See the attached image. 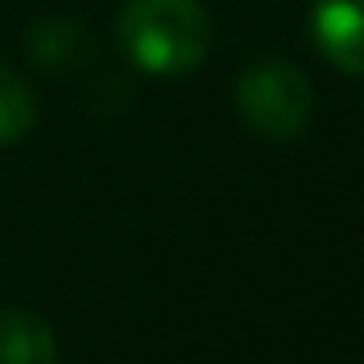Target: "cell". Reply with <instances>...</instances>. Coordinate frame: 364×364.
<instances>
[{"mask_svg": "<svg viewBox=\"0 0 364 364\" xmlns=\"http://www.w3.org/2000/svg\"><path fill=\"white\" fill-rule=\"evenodd\" d=\"M28 59L32 67H40L51 79H71L75 71H82L95 51V40H90L87 24L71 16H43L28 28Z\"/></svg>", "mask_w": 364, "mask_h": 364, "instance_id": "277c9868", "label": "cell"}, {"mask_svg": "<svg viewBox=\"0 0 364 364\" xmlns=\"http://www.w3.org/2000/svg\"><path fill=\"white\" fill-rule=\"evenodd\" d=\"M118 48L149 79H181L212 51L204 0H126L114 20Z\"/></svg>", "mask_w": 364, "mask_h": 364, "instance_id": "6da1fadb", "label": "cell"}, {"mask_svg": "<svg viewBox=\"0 0 364 364\" xmlns=\"http://www.w3.org/2000/svg\"><path fill=\"white\" fill-rule=\"evenodd\" d=\"M235 110L262 141H294L314 118V82L298 63L267 59L239 75Z\"/></svg>", "mask_w": 364, "mask_h": 364, "instance_id": "7a4b0ae2", "label": "cell"}, {"mask_svg": "<svg viewBox=\"0 0 364 364\" xmlns=\"http://www.w3.org/2000/svg\"><path fill=\"white\" fill-rule=\"evenodd\" d=\"M40 122V102L32 87L20 79L12 67L0 63V149L20 145Z\"/></svg>", "mask_w": 364, "mask_h": 364, "instance_id": "8992f818", "label": "cell"}, {"mask_svg": "<svg viewBox=\"0 0 364 364\" xmlns=\"http://www.w3.org/2000/svg\"><path fill=\"white\" fill-rule=\"evenodd\" d=\"M309 36L325 63L345 75H364V0H317Z\"/></svg>", "mask_w": 364, "mask_h": 364, "instance_id": "3957f363", "label": "cell"}, {"mask_svg": "<svg viewBox=\"0 0 364 364\" xmlns=\"http://www.w3.org/2000/svg\"><path fill=\"white\" fill-rule=\"evenodd\" d=\"M0 364H59L55 333L36 309H0Z\"/></svg>", "mask_w": 364, "mask_h": 364, "instance_id": "5b68a950", "label": "cell"}]
</instances>
